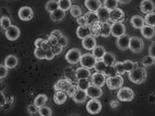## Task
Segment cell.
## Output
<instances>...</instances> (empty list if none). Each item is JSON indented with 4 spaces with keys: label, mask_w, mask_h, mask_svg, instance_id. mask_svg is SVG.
<instances>
[{
    "label": "cell",
    "mask_w": 155,
    "mask_h": 116,
    "mask_svg": "<svg viewBox=\"0 0 155 116\" xmlns=\"http://www.w3.org/2000/svg\"><path fill=\"white\" fill-rule=\"evenodd\" d=\"M118 101L120 102H132L135 98V93L134 90L128 87H121L119 90L116 94Z\"/></svg>",
    "instance_id": "cell-2"
},
{
    "label": "cell",
    "mask_w": 155,
    "mask_h": 116,
    "mask_svg": "<svg viewBox=\"0 0 155 116\" xmlns=\"http://www.w3.org/2000/svg\"><path fill=\"white\" fill-rule=\"evenodd\" d=\"M105 53H106V51H105L104 47L102 45H96L95 48L92 50V54L95 56V58L97 60L103 59V57L105 54Z\"/></svg>",
    "instance_id": "cell-30"
},
{
    "label": "cell",
    "mask_w": 155,
    "mask_h": 116,
    "mask_svg": "<svg viewBox=\"0 0 155 116\" xmlns=\"http://www.w3.org/2000/svg\"><path fill=\"white\" fill-rule=\"evenodd\" d=\"M0 23H1V28L6 31L7 29H8L11 26V19L8 17H7V16H3L1 18Z\"/></svg>",
    "instance_id": "cell-43"
},
{
    "label": "cell",
    "mask_w": 155,
    "mask_h": 116,
    "mask_svg": "<svg viewBox=\"0 0 155 116\" xmlns=\"http://www.w3.org/2000/svg\"><path fill=\"white\" fill-rule=\"evenodd\" d=\"M106 76L104 73L101 72H95L91 76V84L97 86V87H104V84H106Z\"/></svg>",
    "instance_id": "cell-9"
},
{
    "label": "cell",
    "mask_w": 155,
    "mask_h": 116,
    "mask_svg": "<svg viewBox=\"0 0 155 116\" xmlns=\"http://www.w3.org/2000/svg\"><path fill=\"white\" fill-rule=\"evenodd\" d=\"M124 84V79L121 75H116L114 76H109L106 79V85L109 89L114 90L119 89Z\"/></svg>",
    "instance_id": "cell-3"
},
{
    "label": "cell",
    "mask_w": 155,
    "mask_h": 116,
    "mask_svg": "<svg viewBox=\"0 0 155 116\" xmlns=\"http://www.w3.org/2000/svg\"><path fill=\"white\" fill-rule=\"evenodd\" d=\"M137 63H133L131 60H125L124 62H123V66H124V68H125V70H126V72H127V73H129V72H131L135 67H137Z\"/></svg>",
    "instance_id": "cell-41"
},
{
    "label": "cell",
    "mask_w": 155,
    "mask_h": 116,
    "mask_svg": "<svg viewBox=\"0 0 155 116\" xmlns=\"http://www.w3.org/2000/svg\"><path fill=\"white\" fill-rule=\"evenodd\" d=\"M144 21H145L146 25H149V26L155 28V12L146 14V16L144 18Z\"/></svg>",
    "instance_id": "cell-36"
},
{
    "label": "cell",
    "mask_w": 155,
    "mask_h": 116,
    "mask_svg": "<svg viewBox=\"0 0 155 116\" xmlns=\"http://www.w3.org/2000/svg\"><path fill=\"white\" fill-rule=\"evenodd\" d=\"M85 18L87 21V24L90 26L97 21H99V18L98 15H97L96 12H92V11H89L85 14Z\"/></svg>",
    "instance_id": "cell-31"
},
{
    "label": "cell",
    "mask_w": 155,
    "mask_h": 116,
    "mask_svg": "<svg viewBox=\"0 0 155 116\" xmlns=\"http://www.w3.org/2000/svg\"><path fill=\"white\" fill-rule=\"evenodd\" d=\"M48 43L50 44L51 46H54L56 44H58V38L55 37V36H53V35H49L48 39H47Z\"/></svg>",
    "instance_id": "cell-51"
},
{
    "label": "cell",
    "mask_w": 155,
    "mask_h": 116,
    "mask_svg": "<svg viewBox=\"0 0 155 116\" xmlns=\"http://www.w3.org/2000/svg\"><path fill=\"white\" fill-rule=\"evenodd\" d=\"M103 22L101 21H97L91 25H90V30H91V36L97 38L101 36V28H102Z\"/></svg>",
    "instance_id": "cell-28"
},
{
    "label": "cell",
    "mask_w": 155,
    "mask_h": 116,
    "mask_svg": "<svg viewBox=\"0 0 155 116\" xmlns=\"http://www.w3.org/2000/svg\"><path fill=\"white\" fill-rule=\"evenodd\" d=\"M91 82H90L89 79H79L77 83L78 89H83V90H87V89L90 87Z\"/></svg>",
    "instance_id": "cell-40"
},
{
    "label": "cell",
    "mask_w": 155,
    "mask_h": 116,
    "mask_svg": "<svg viewBox=\"0 0 155 116\" xmlns=\"http://www.w3.org/2000/svg\"><path fill=\"white\" fill-rule=\"evenodd\" d=\"M106 65H105V63L103 61V59H101V60H99V61H97V63H96V65H95V66H94V69L96 70V72H101V73H104V70H105V68H106Z\"/></svg>",
    "instance_id": "cell-45"
},
{
    "label": "cell",
    "mask_w": 155,
    "mask_h": 116,
    "mask_svg": "<svg viewBox=\"0 0 155 116\" xmlns=\"http://www.w3.org/2000/svg\"><path fill=\"white\" fill-rule=\"evenodd\" d=\"M128 79L136 85L143 84L147 79V71L143 67L137 66L128 73Z\"/></svg>",
    "instance_id": "cell-1"
},
{
    "label": "cell",
    "mask_w": 155,
    "mask_h": 116,
    "mask_svg": "<svg viewBox=\"0 0 155 116\" xmlns=\"http://www.w3.org/2000/svg\"><path fill=\"white\" fill-rule=\"evenodd\" d=\"M66 11L62 10L61 8H57L56 10L53 11L50 13V18L54 22H59L61 21H63V18L66 16Z\"/></svg>",
    "instance_id": "cell-27"
},
{
    "label": "cell",
    "mask_w": 155,
    "mask_h": 116,
    "mask_svg": "<svg viewBox=\"0 0 155 116\" xmlns=\"http://www.w3.org/2000/svg\"><path fill=\"white\" fill-rule=\"evenodd\" d=\"M129 43H130V36L127 35V33L118 37L117 40L115 42L116 46H117V48L121 51L129 49Z\"/></svg>",
    "instance_id": "cell-14"
},
{
    "label": "cell",
    "mask_w": 155,
    "mask_h": 116,
    "mask_svg": "<svg viewBox=\"0 0 155 116\" xmlns=\"http://www.w3.org/2000/svg\"><path fill=\"white\" fill-rule=\"evenodd\" d=\"M38 111H39V108H38L34 103H33V104H30V105H28V107H27V112H28L30 115H33V114L37 113Z\"/></svg>",
    "instance_id": "cell-50"
},
{
    "label": "cell",
    "mask_w": 155,
    "mask_h": 116,
    "mask_svg": "<svg viewBox=\"0 0 155 116\" xmlns=\"http://www.w3.org/2000/svg\"><path fill=\"white\" fill-rule=\"evenodd\" d=\"M81 57V52L78 48H72L68 50L65 56L67 62L70 65H76L78 63H80Z\"/></svg>",
    "instance_id": "cell-4"
},
{
    "label": "cell",
    "mask_w": 155,
    "mask_h": 116,
    "mask_svg": "<svg viewBox=\"0 0 155 116\" xmlns=\"http://www.w3.org/2000/svg\"><path fill=\"white\" fill-rule=\"evenodd\" d=\"M47 101H48V97H47L45 94H39L38 96L35 97L33 103H34L38 108H40V107L45 106V103L47 102Z\"/></svg>",
    "instance_id": "cell-29"
},
{
    "label": "cell",
    "mask_w": 155,
    "mask_h": 116,
    "mask_svg": "<svg viewBox=\"0 0 155 116\" xmlns=\"http://www.w3.org/2000/svg\"><path fill=\"white\" fill-rule=\"evenodd\" d=\"M140 32H141V35L150 40V39H152L154 36H155V29L154 27H151V26H149V25H144L141 29H140Z\"/></svg>",
    "instance_id": "cell-26"
},
{
    "label": "cell",
    "mask_w": 155,
    "mask_h": 116,
    "mask_svg": "<svg viewBox=\"0 0 155 116\" xmlns=\"http://www.w3.org/2000/svg\"><path fill=\"white\" fill-rule=\"evenodd\" d=\"M82 47L85 49V50H88V51H92L95 46L97 45V43H96V38L92 37V36H88L86 37L85 39L82 40Z\"/></svg>",
    "instance_id": "cell-21"
},
{
    "label": "cell",
    "mask_w": 155,
    "mask_h": 116,
    "mask_svg": "<svg viewBox=\"0 0 155 116\" xmlns=\"http://www.w3.org/2000/svg\"><path fill=\"white\" fill-rule=\"evenodd\" d=\"M52 50L54 53L55 55H60L63 53V47L60 46L59 44H56L54 46H52Z\"/></svg>",
    "instance_id": "cell-52"
},
{
    "label": "cell",
    "mask_w": 155,
    "mask_h": 116,
    "mask_svg": "<svg viewBox=\"0 0 155 116\" xmlns=\"http://www.w3.org/2000/svg\"><path fill=\"white\" fill-rule=\"evenodd\" d=\"M75 76L76 79H90L91 76V69L81 66L79 68H77L75 71Z\"/></svg>",
    "instance_id": "cell-19"
},
{
    "label": "cell",
    "mask_w": 155,
    "mask_h": 116,
    "mask_svg": "<svg viewBox=\"0 0 155 116\" xmlns=\"http://www.w3.org/2000/svg\"><path fill=\"white\" fill-rule=\"evenodd\" d=\"M87 111L91 114H97L102 111V103L98 99H91L87 102Z\"/></svg>",
    "instance_id": "cell-8"
},
{
    "label": "cell",
    "mask_w": 155,
    "mask_h": 116,
    "mask_svg": "<svg viewBox=\"0 0 155 116\" xmlns=\"http://www.w3.org/2000/svg\"><path fill=\"white\" fill-rule=\"evenodd\" d=\"M76 34L81 40L85 39L88 36H91V30H90V26L89 25H85V26H79L77 28L76 31Z\"/></svg>",
    "instance_id": "cell-25"
},
{
    "label": "cell",
    "mask_w": 155,
    "mask_h": 116,
    "mask_svg": "<svg viewBox=\"0 0 155 116\" xmlns=\"http://www.w3.org/2000/svg\"><path fill=\"white\" fill-rule=\"evenodd\" d=\"M58 44H59L60 46H62L63 48L68 46V37L65 36V35H62L61 37L58 38Z\"/></svg>",
    "instance_id": "cell-49"
},
{
    "label": "cell",
    "mask_w": 155,
    "mask_h": 116,
    "mask_svg": "<svg viewBox=\"0 0 155 116\" xmlns=\"http://www.w3.org/2000/svg\"><path fill=\"white\" fill-rule=\"evenodd\" d=\"M84 5L87 9H89V11L92 12H97L103 7V3L101 2V0H85Z\"/></svg>",
    "instance_id": "cell-17"
},
{
    "label": "cell",
    "mask_w": 155,
    "mask_h": 116,
    "mask_svg": "<svg viewBox=\"0 0 155 116\" xmlns=\"http://www.w3.org/2000/svg\"><path fill=\"white\" fill-rule=\"evenodd\" d=\"M154 61H155V58H153L152 56H150V54L145 56L142 60V64L144 66H150L152 65H154Z\"/></svg>",
    "instance_id": "cell-46"
},
{
    "label": "cell",
    "mask_w": 155,
    "mask_h": 116,
    "mask_svg": "<svg viewBox=\"0 0 155 116\" xmlns=\"http://www.w3.org/2000/svg\"><path fill=\"white\" fill-rule=\"evenodd\" d=\"M77 23L79 24V26H85L88 25L87 24V21H86V18L85 16H81L77 18Z\"/></svg>",
    "instance_id": "cell-54"
},
{
    "label": "cell",
    "mask_w": 155,
    "mask_h": 116,
    "mask_svg": "<svg viewBox=\"0 0 155 116\" xmlns=\"http://www.w3.org/2000/svg\"><path fill=\"white\" fill-rule=\"evenodd\" d=\"M154 65H155V61H154Z\"/></svg>",
    "instance_id": "cell-62"
},
{
    "label": "cell",
    "mask_w": 155,
    "mask_h": 116,
    "mask_svg": "<svg viewBox=\"0 0 155 116\" xmlns=\"http://www.w3.org/2000/svg\"><path fill=\"white\" fill-rule=\"evenodd\" d=\"M114 66H115V67H116V70H117V73H118V75H124L125 73H126V70H125V68H124V66H123V62H119V61H117V62H115L114 63Z\"/></svg>",
    "instance_id": "cell-48"
},
{
    "label": "cell",
    "mask_w": 155,
    "mask_h": 116,
    "mask_svg": "<svg viewBox=\"0 0 155 116\" xmlns=\"http://www.w3.org/2000/svg\"><path fill=\"white\" fill-rule=\"evenodd\" d=\"M99 18V21L101 22H109L110 21V10L104 8V6L96 12Z\"/></svg>",
    "instance_id": "cell-24"
},
{
    "label": "cell",
    "mask_w": 155,
    "mask_h": 116,
    "mask_svg": "<svg viewBox=\"0 0 155 116\" xmlns=\"http://www.w3.org/2000/svg\"><path fill=\"white\" fill-rule=\"evenodd\" d=\"M78 89V86H75V85H72L71 86V88L68 89V91L67 92L68 93V95L69 96V97H71V98H72V96L74 95V93L76 92V90Z\"/></svg>",
    "instance_id": "cell-57"
},
{
    "label": "cell",
    "mask_w": 155,
    "mask_h": 116,
    "mask_svg": "<svg viewBox=\"0 0 155 116\" xmlns=\"http://www.w3.org/2000/svg\"><path fill=\"white\" fill-rule=\"evenodd\" d=\"M57 8H59V6H58V1L56 0H49L45 4V9L50 13L56 10Z\"/></svg>",
    "instance_id": "cell-35"
},
{
    "label": "cell",
    "mask_w": 155,
    "mask_h": 116,
    "mask_svg": "<svg viewBox=\"0 0 155 116\" xmlns=\"http://www.w3.org/2000/svg\"><path fill=\"white\" fill-rule=\"evenodd\" d=\"M38 113L42 115V116H51L53 115V111L50 107H47V106H43V107H40L39 108V111H38Z\"/></svg>",
    "instance_id": "cell-42"
},
{
    "label": "cell",
    "mask_w": 155,
    "mask_h": 116,
    "mask_svg": "<svg viewBox=\"0 0 155 116\" xmlns=\"http://www.w3.org/2000/svg\"><path fill=\"white\" fill-rule=\"evenodd\" d=\"M149 54L155 58V42L151 43V44L149 47Z\"/></svg>",
    "instance_id": "cell-55"
},
{
    "label": "cell",
    "mask_w": 155,
    "mask_h": 116,
    "mask_svg": "<svg viewBox=\"0 0 155 116\" xmlns=\"http://www.w3.org/2000/svg\"><path fill=\"white\" fill-rule=\"evenodd\" d=\"M118 5H119L118 0H104V7L109 9L110 11L117 8Z\"/></svg>",
    "instance_id": "cell-33"
},
{
    "label": "cell",
    "mask_w": 155,
    "mask_h": 116,
    "mask_svg": "<svg viewBox=\"0 0 155 116\" xmlns=\"http://www.w3.org/2000/svg\"><path fill=\"white\" fill-rule=\"evenodd\" d=\"M125 12L119 8L110 11V21L113 23L123 22L125 21Z\"/></svg>",
    "instance_id": "cell-13"
},
{
    "label": "cell",
    "mask_w": 155,
    "mask_h": 116,
    "mask_svg": "<svg viewBox=\"0 0 155 116\" xmlns=\"http://www.w3.org/2000/svg\"><path fill=\"white\" fill-rule=\"evenodd\" d=\"M4 65L8 68V69H13L17 67L18 65V57L14 54H8L4 60Z\"/></svg>",
    "instance_id": "cell-23"
},
{
    "label": "cell",
    "mask_w": 155,
    "mask_h": 116,
    "mask_svg": "<svg viewBox=\"0 0 155 116\" xmlns=\"http://www.w3.org/2000/svg\"><path fill=\"white\" fill-rule=\"evenodd\" d=\"M44 41L45 40H44L43 38H38V39H36L35 42H34L35 48H40V47H42V44H43Z\"/></svg>",
    "instance_id": "cell-56"
},
{
    "label": "cell",
    "mask_w": 155,
    "mask_h": 116,
    "mask_svg": "<svg viewBox=\"0 0 155 116\" xmlns=\"http://www.w3.org/2000/svg\"><path fill=\"white\" fill-rule=\"evenodd\" d=\"M130 24L134 29L140 30L145 25V21H144V18L141 16L134 15L130 18Z\"/></svg>",
    "instance_id": "cell-20"
},
{
    "label": "cell",
    "mask_w": 155,
    "mask_h": 116,
    "mask_svg": "<svg viewBox=\"0 0 155 116\" xmlns=\"http://www.w3.org/2000/svg\"><path fill=\"white\" fill-rule=\"evenodd\" d=\"M34 55L37 59H40V60H43V59H45V56H46V53L45 51L40 47V48H35L34 50Z\"/></svg>",
    "instance_id": "cell-44"
},
{
    "label": "cell",
    "mask_w": 155,
    "mask_h": 116,
    "mask_svg": "<svg viewBox=\"0 0 155 116\" xmlns=\"http://www.w3.org/2000/svg\"><path fill=\"white\" fill-rule=\"evenodd\" d=\"M18 18H19L21 21H30L32 19V18L34 16V13H33V10H32V8L31 7L24 6V7H21V8L18 9Z\"/></svg>",
    "instance_id": "cell-7"
},
{
    "label": "cell",
    "mask_w": 155,
    "mask_h": 116,
    "mask_svg": "<svg viewBox=\"0 0 155 116\" xmlns=\"http://www.w3.org/2000/svg\"><path fill=\"white\" fill-rule=\"evenodd\" d=\"M110 107L112 108V109H114V110H115V109H117L118 108V106H119V102H117V101H115V100H113V101H111L110 102Z\"/></svg>",
    "instance_id": "cell-59"
},
{
    "label": "cell",
    "mask_w": 155,
    "mask_h": 116,
    "mask_svg": "<svg viewBox=\"0 0 155 116\" xmlns=\"http://www.w3.org/2000/svg\"><path fill=\"white\" fill-rule=\"evenodd\" d=\"M111 24L109 22H104L101 28V36L104 38H107L111 35Z\"/></svg>",
    "instance_id": "cell-34"
},
{
    "label": "cell",
    "mask_w": 155,
    "mask_h": 116,
    "mask_svg": "<svg viewBox=\"0 0 155 116\" xmlns=\"http://www.w3.org/2000/svg\"><path fill=\"white\" fill-rule=\"evenodd\" d=\"M68 93L66 91H61V90H58L55 91V93L54 94V102L55 104L57 105H62L67 102L68 99Z\"/></svg>",
    "instance_id": "cell-22"
},
{
    "label": "cell",
    "mask_w": 155,
    "mask_h": 116,
    "mask_svg": "<svg viewBox=\"0 0 155 116\" xmlns=\"http://www.w3.org/2000/svg\"><path fill=\"white\" fill-rule=\"evenodd\" d=\"M8 75V68L5 65L0 66V79H4L5 77H7Z\"/></svg>",
    "instance_id": "cell-47"
},
{
    "label": "cell",
    "mask_w": 155,
    "mask_h": 116,
    "mask_svg": "<svg viewBox=\"0 0 155 116\" xmlns=\"http://www.w3.org/2000/svg\"><path fill=\"white\" fill-rule=\"evenodd\" d=\"M72 85H73L72 82H71L68 79H58V80L54 83V89L55 91L61 90V91H66V92H68V89L71 88Z\"/></svg>",
    "instance_id": "cell-12"
},
{
    "label": "cell",
    "mask_w": 155,
    "mask_h": 116,
    "mask_svg": "<svg viewBox=\"0 0 155 116\" xmlns=\"http://www.w3.org/2000/svg\"><path fill=\"white\" fill-rule=\"evenodd\" d=\"M87 98H88V94L86 90L80 89H78L76 92L74 93V95L72 96L73 101L78 104H82L83 102H85Z\"/></svg>",
    "instance_id": "cell-16"
},
{
    "label": "cell",
    "mask_w": 155,
    "mask_h": 116,
    "mask_svg": "<svg viewBox=\"0 0 155 116\" xmlns=\"http://www.w3.org/2000/svg\"><path fill=\"white\" fill-rule=\"evenodd\" d=\"M59 8H61L64 11H68L71 8V0H57Z\"/></svg>",
    "instance_id": "cell-39"
},
{
    "label": "cell",
    "mask_w": 155,
    "mask_h": 116,
    "mask_svg": "<svg viewBox=\"0 0 155 116\" xmlns=\"http://www.w3.org/2000/svg\"><path fill=\"white\" fill-rule=\"evenodd\" d=\"M127 28L123 24V22H114L111 26V34L114 37L118 38L124 34H126Z\"/></svg>",
    "instance_id": "cell-11"
},
{
    "label": "cell",
    "mask_w": 155,
    "mask_h": 116,
    "mask_svg": "<svg viewBox=\"0 0 155 116\" xmlns=\"http://www.w3.org/2000/svg\"><path fill=\"white\" fill-rule=\"evenodd\" d=\"M80 63H81V66L91 69V68H94V66H95V65L97 63V59L92 53H86L81 54Z\"/></svg>",
    "instance_id": "cell-5"
},
{
    "label": "cell",
    "mask_w": 155,
    "mask_h": 116,
    "mask_svg": "<svg viewBox=\"0 0 155 116\" xmlns=\"http://www.w3.org/2000/svg\"><path fill=\"white\" fill-rule=\"evenodd\" d=\"M144 48V43L141 39H140L137 36L130 37V43H129V50L132 53H140Z\"/></svg>",
    "instance_id": "cell-6"
},
{
    "label": "cell",
    "mask_w": 155,
    "mask_h": 116,
    "mask_svg": "<svg viewBox=\"0 0 155 116\" xmlns=\"http://www.w3.org/2000/svg\"><path fill=\"white\" fill-rule=\"evenodd\" d=\"M103 61L105 63L106 66L114 65V63L116 62L115 61V55L113 53H111V52H106L105 54L103 57Z\"/></svg>",
    "instance_id": "cell-32"
},
{
    "label": "cell",
    "mask_w": 155,
    "mask_h": 116,
    "mask_svg": "<svg viewBox=\"0 0 155 116\" xmlns=\"http://www.w3.org/2000/svg\"><path fill=\"white\" fill-rule=\"evenodd\" d=\"M51 47H52V46L50 45V44L48 43V41H47V40H45L44 43H43V44H42V48H43L45 51H46V50L50 49Z\"/></svg>",
    "instance_id": "cell-60"
},
{
    "label": "cell",
    "mask_w": 155,
    "mask_h": 116,
    "mask_svg": "<svg viewBox=\"0 0 155 116\" xmlns=\"http://www.w3.org/2000/svg\"><path fill=\"white\" fill-rule=\"evenodd\" d=\"M104 74L106 76V77H109V76H114L116 75H118L117 73V70H116V67L114 65H112V66H107Z\"/></svg>",
    "instance_id": "cell-38"
},
{
    "label": "cell",
    "mask_w": 155,
    "mask_h": 116,
    "mask_svg": "<svg viewBox=\"0 0 155 116\" xmlns=\"http://www.w3.org/2000/svg\"><path fill=\"white\" fill-rule=\"evenodd\" d=\"M119 1V3H121V4H128L131 0H118Z\"/></svg>",
    "instance_id": "cell-61"
},
{
    "label": "cell",
    "mask_w": 155,
    "mask_h": 116,
    "mask_svg": "<svg viewBox=\"0 0 155 116\" xmlns=\"http://www.w3.org/2000/svg\"><path fill=\"white\" fill-rule=\"evenodd\" d=\"M155 4L152 0H142L140 2V11L144 14L154 12Z\"/></svg>",
    "instance_id": "cell-18"
},
{
    "label": "cell",
    "mask_w": 155,
    "mask_h": 116,
    "mask_svg": "<svg viewBox=\"0 0 155 116\" xmlns=\"http://www.w3.org/2000/svg\"><path fill=\"white\" fill-rule=\"evenodd\" d=\"M50 35H53V36H55L57 38H59V37H61L63 35V33H62V31L60 30H54V31H51Z\"/></svg>",
    "instance_id": "cell-58"
},
{
    "label": "cell",
    "mask_w": 155,
    "mask_h": 116,
    "mask_svg": "<svg viewBox=\"0 0 155 116\" xmlns=\"http://www.w3.org/2000/svg\"><path fill=\"white\" fill-rule=\"evenodd\" d=\"M5 36L10 42H14L19 38L21 36V30H19L18 27L15 26V25H11L8 29L6 30L5 31Z\"/></svg>",
    "instance_id": "cell-10"
},
{
    "label": "cell",
    "mask_w": 155,
    "mask_h": 116,
    "mask_svg": "<svg viewBox=\"0 0 155 116\" xmlns=\"http://www.w3.org/2000/svg\"><path fill=\"white\" fill-rule=\"evenodd\" d=\"M86 92L88 94V97H90L91 99H99L103 96V93H104L102 88L97 87L93 84L90 85V87L87 89Z\"/></svg>",
    "instance_id": "cell-15"
},
{
    "label": "cell",
    "mask_w": 155,
    "mask_h": 116,
    "mask_svg": "<svg viewBox=\"0 0 155 116\" xmlns=\"http://www.w3.org/2000/svg\"><path fill=\"white\" fill-rule=\"evenodd\" d=\"M70 11V15L73 17V18H78L79 17L82 16V9L80 6H78V5H74L71 7V8L69 9Z\"/></svg>",
    "instance_id": "cell-37"
},
{
    "label": "cell",
    "mask_w": 155,
    "mask_h": 116,
    "mask_svg": "<svg viewBox=\"0 0 155 116\" xmlns=\"http://www.w3.org/2000/svg\"><path fill=\"white\" fill-rule=\"evenodd\" d=\"M45 53H46L45 59H46V60H48V61H51V60H53L54 58V56H55L54 53V52H53V50H52V47H51L50 49L46 50V51H45Z\"/></svg>",
    "instance_id": "cell-53"
}]
</instances>
